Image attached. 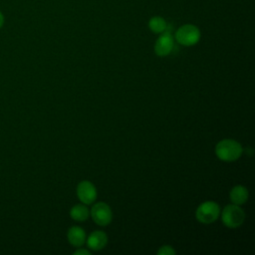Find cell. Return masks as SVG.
I'll use <instances>...</instances> for the list:
<instances>
[{"label":"cell","mask_w":255,"mask_h":255,"mask_svg":"<svg viewBox=\"0 0 255 255\" xmlns=\"http://www.w3.org/2000/svg\"><path fill=\"white\" fill-rule=\"evenodd\" d=\"M243 152L241 144L231 138L220 140L215 146V153L220 160L231 162L237 160Z\"/></svg>","instance_id":"cell-1"},{"label":"cell","mask_w":255,"mask_h":255,"mask_svg":"<svg viewBox=\"0 0 255 255\" xmlns=\"http://www.w3.org/2000/svg\"><path fill=\"white\" fill-rule=\"evenodd\" d=\"M221 219L225 226L229 228H237L241 226L245 220V212L237 204L226 205L221 212Z\"/></svg>","instance_id":"cell-2"},{"label":"cell","mask_w":255,"mask_h":255,"mask_svg":"<svg viewBox=\"0 0 255 255\" xmlns=\"http://www.w3.org/2000/svg\"><path fill=\"white\" fill-rule=\"evenodd\" d=\"M220 215L219 205L211 200L204 201L198 205L195 211L196 219L202 224H210L214 222Z\"/></svg>","instance_id":"cell-3"},{"label":"cell","mask_w":255,"mask_h":255,"mask_svg":"<svg viewBox=\"0 0 255 255\" xmlns=\"http://www.w3.org/2000/svg\"><path fill=\"white\" fill-rule=\"evenodd\" d=\"M200 39L199 29L191 24L179 27L175 32V40L183 46L195 45Z\"/></svg>","instance_id":"cell-4"},{"label":"cell","mask_w":255,"mask_h":255,"mask_svg":"<svg viewBox=\"0 0 255 255\" xmlns=\"http://www.w3.org/2000/svg\"><path fill=\"white\" fill-rule=\"evenodd\" d=\"M91 216L93 220L101 226L108 225L113 218L111 207L105 202H97L91 209Z\"/></svg>","instance_id":"cell-5"},{"label":"cell","mask_w":255,"mask_h":255,"mask_svg":"<svg viewBox=\"0 0 255 255\" xmlns=\"http://www.w3.org/2000/svg\"><path fill=\"white\" fill-rule=\"evenodd\" d=\"M174 48V40L169 31L165 30L157 38L154 44V52L159 57H165L169 55Z\"/></svg>","instance_id":"cell-6"},{"label":"cell","mask_w":255,"mask_h":255,"mask_svg":"<svg viewBox=\"0 0 255 255\" xmlns=\"http://www.w3.org/2000/svg\"><path fill=\"white\" fill-rule=\"evenodd\" d=\"M78 198L84 204H91L97 198V189L89 180H83L77 185Z\"/></svg>","instance_id":"cell-7"},{"label":"cell","mask_w":255,"mask_h":255,"mask_svg":"<svg viewBox=\"0 0 255 255\" xmlns=\"http://www.w3.org/2000/svg\"><path fill=\"white\" fill-rule=\"evenodd\" d=\"M87 245L91 250L99 251L106 247L108 243V236L104 231L96 230L93 231L89 236L88 239H86Z\"/></svg>","instance_id":"cell-8"},{"label":"cell","mask_w":255,"mask_h":255,"mask_svg":"<svg viewBox=\"0 0 255 255\" xmlns=\"http://www.w3.org/2000/svg\"><path fill=\"white\" fill-rule=\"evenodd\" d=\"M68 241L71 245L75 247H81L87 239L85 230L80 226H72L69 228L67 233Z\"/></svg>","instance_id":"cell-9"},{"label":"cell","mask_w":255,"mask_h":255,"mask_svg":"<svg viewBox=\"0 0 255 255\" xmlns=\"http://www.w3.org/2000/svg\"><path fill=\"white\" fill-rule=\"evenodd\" d=\"M230 200L233 204H244L248 199V190L243 185H235L229 193Z\"/></svg>","instance_id":"cell-10"},{"label":"cell","mask_w":255,"mask_h":255,"mask_svg":"<svg viewBox=\"0 0 255 255\" xmlns=\"http://www.w3.org/2000/svg\"><path fill=\"white\" fill-rule=\"evenodd\" d=\"M89 215L90 211L85 204H76L70 210V216L76 221H85Z\"/></svg>","instance_id":"cell-11"},{"label":"cell","mask_w":255,"mask_h":255,"mask_svg":"<svg viewBox=\"0 0 255 255\" xmlns=\"http://www.w3.org/2000/svg\"><path fill=\"white\" fill-rule=\"evenodd\" d=\"M148 27L153 33L161 34L167 29V23L165 22V20L162 17L155 16L149 20Z\"/></svg>","instance_id":"cell-12"},{"label":"cell","mask_w":255,"mask_h":255,"mask_svg":"<svg viewBox=\"0 0 255 255\" xmlns=\"http://www.w3.org/2000/svg\"><path fill=\"white\" fill-rule=\"evenodd\" d=\"M158 255H173L175 254V250L169 245H163L157 250Z\"/></svg>","instance_id":"cell-13"},{"label":"cell","mask_w":255,"mask_h":255,"mask_svg":"<svg viewBox=\"0 0 255 255\" xmlns=\"http://www.w3.org/2000/svg\"><path fill=\"white\" fill-rule=\"evenodd\" d=\"M75 255H90L91 252L88 250V249H83V248H80L78 250H76L74 252Z\"/></svg>","instance_id":"cell-14"},{"label":"cell","mask_w":255,"mask_h":255,"mask_svg":"<svg viewBox=\"0 0 255 255\" xmlns=\"http://www.w3.org/2000/svg\"><path fill=\"white\" fill-rule=\"evenodd\" d=\"M3 23H4V17H3V15H2V13L0 12V28L2 27Z\"/></svg>","instance_id":"cell-15"}]
</instances>
